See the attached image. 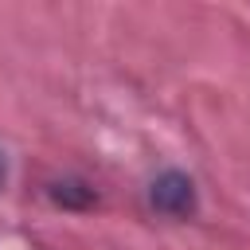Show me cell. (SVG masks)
Instances as JSON below:
<instances>
[{
	"instance_id": "6da1fadb",
	"label": "cell",
	"mask_w": 250,
	"mask_h": 250,
	"mask_svg": "<svg viewBox=\"0 0 250 250\" xmlns=\"http://www.w3.org/2000/svg\"><path fill=\"white\" fill-rule=\"evenodd\" d=\"M152 207L160 215H172V219H184L195 211V184L184 176V172H164L152 180Z\"/></svg>"
},
{
	"instance_id": "7a4b0ae2",
	"label": "cell",
	"mask_w": 250,
	"mask_h": 250,
	"mask_svg": "<svg viewBox=\"0 0 250 250\" xmlns=\"http://www.w3.org/2000/svg\"><path fill=\"white\" fill-rule=\"evenodd\" d=\"M0 180H4V164H0Z\"/></svg>"
}]
</instances>
